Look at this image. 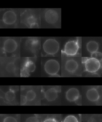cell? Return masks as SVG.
<instances>
[{
  "label": "cell",
  "instance_id": "1",
  "mask_svg": "<svg viewBox=\"0 0 102 122\" xmlns=\"http://www.w3.org/2000/svg\"><path fill=\"white\" fill-rule=\"evenodd\" d=\"M43 49L47 55H54L59 51V44L54 39H48L44 42L43 45Z\"/></svg>",
  "mask_w": 102,
  "mask_h": 122
},
{
  "label": "cell",
  "instance_id": "2",
  "mask_svg": "<svg viewBox=\"0 0 102 122\" xmlns=\"http://www.w3.org/2000/svg\"><path fill=\"white\" fill-rule=\"evenodd\" d=\"M60 65L57 61L55 59H49L47 61L45 64L44 68L46 73L50 76L58 74L60 70Z\"/></svg>",
  "mask_w": 102,
  "mask_h": 122
},
{
  "label": "cell",
  "instance_id": "3",
  "mask_svg": "<svg viewBox=\"0 0 102 122\" xmlns=\"http://www.w3.org/2000/svg\"><path fill=\"white\" fill-rule=\"evenodd\" d=\"M25 45L27 50L33 53H36L40 48V40L37 37H28Z\"/></svg>",
  "mask_w": 102,
  "mask_h": 122
},
{
  "label": "cell",
  "instance_id": "4",
  "mask_svg": "<svg viewBox=\"0 0 102 122\" xmlns=\"http://www.w3.org/2000/svg\"><path fill=\"white\" fill-rule=\"evenodd\" d=\"M79 46L75 41H70L66 43L64 48V52L68 56H74L78 52Z\"/></svg>",
  "mask_w": 102,
  "mask_h": 122
},
{
  "label": "cell",
  "instance_id": "5",
  "mask_svg": "<svg viewBox=\"0 0 102 122\" xmlns=\"http://www.w3.org/2000/svg\"><path fill=\"white\" fill-rule=\"evenodd\" d=\"M101 67V63L98 60L93 58L88 59L85 63L86 70L90 73H94L98 71Z\"/></svg>",
  "mask_w": 102,
  "mask_h": 122
},
{
  "label": "cell",
  "instance_id": "6",
  "mask_svg": "<svg viewBox=\"0 0 102 122\" xmlns=\"http://www.w3.org/2000/svg\"><path fill=\"white\" fill-rule=\"evenodd\" d=\"M18 47V43L15 40L9 38L4 41L3 49L5 53H11L15 52Z\"/></svg>",
  "mask_w": 102,
  "mask_h": 122
},
{
  "label": "cell",
  "instance_id": "7",
  "mask_svg": "<svg viewBox=\"0 0 102 122\" xmlns=\"http://www.w3.org/2000/svg\"><path fill=\"white\" fill-rule=\"evenodd\" d=\"M44 18L46 22L48 24H55L59 19V15L55 10L50 9L45 13Z\"/></svg>",
  "mask_w": 102,
  "mask_h": 122
},
{
  "label": "cell",
  "instance_id": "8",
  "mask_svg": "<svg viewBox=\"0 0 102 122\" xmlns=\"http://www.w3.org/2000/svg\"><path fill=\"white\" fill-rule=\"evenodd\" d=\"M17 20V15L12 10H8L5 12L3 16V21L8 25L14 24Z\"/></svg>",
  "mask_w": 102,
  "mask_h": 122
},
{
  "label": "cell",
  "instance_id": "9",
  "mask_svg": "<svg viewBox=\"0 0 102 122\" xmlns=\"http://www.w3.org/2000/svg\"><path fill=\"white\" fill-rule=\"evenodd\" d=\"M80 97V93L77 89L73 87L69 89L66 92L65 97L70 102H75Z\"/></svg>",
  "mask_w": 102,
  "mask_h": 122
},
{
  "label": "cell",
  "instance_id": "10",
  "mask_svg": "<svg viewBox=\"0 0 102 122\" xmlns=\"http://www.w3.org/2000/svg\"><path fill=\"white\" fill-rule=\"evenodd\" d=\"M36 69V65L32 61L28 59L24 62L22 69V74H29L34 72Z\"/></svg>",
  "mask_w": 102,
  "mask_h": 122
},
{
  "label": "cell",
  "instance_id": "11",
  "mask_svg": "<svg viewBox=\"0 0 102 122\" xmlns=\"http://www.w3.org/2000/svg\"><path fill=\"white\" fill-rule=\"evenodd\" d=\"M58 89L57 87H52L45 92V98L48 102H53L58 97Z\"/></svg>",
  "mask_w": 102,
  "mask_h": 122
},
{
  "label": "cell",
  "instance_id": "12",
  "mask_svg": "<svg viewBox=\"0 0 102 122\" xmlns=\"http://www.w3.org/2000/svg\"><path fill=\"white\" fill-rule=\"evenodd\" d=\"M86 97L90 101L97 102L100 98L99 93L96 89L91 88L88 90L86 93Z\"/></svg>",
  "mask_w": 102,
  "mask_h": 122
},
{
  "label": "cell",
  "instance_id": "13",
  "mask_svg": "<svg viewBox=\"0 0 102 122\" xmlns=\"http://www.w3.org/2000/svg\"><path fill=\"white\" fill-rule=\"evenodd\" d=\"M25 24L31 28H37L39 26L37 19L34 15H29L26 18Z\"/></svg>",
  "mask_w": 102,
  "mask_h": 122
},
{
  "label": "cell",
  "instance_id": "14",
  "mask_svg": "<svg viewBox=\"0 0 102 122\" xmlns=\"http://www.w3.org/2000/svg\"><path fill=\"white\" fill-rule=\"evenodd\" d=\"M78 66L77 62L73 59L68 60L65 64V69L70 73H73L75 72Z\"/></svg>",
  "mask_w": 102,
  "mask_h": 122
},
{
  "label": "cell",
  "instance_id": "15",
  "mask_svg": "<svg viewBox=\"0 0 102 122\" xmlns=\"http://www.w3.org/2000/svg\"><path fill=\"white\" fill-rule=\"evenodd\" d=\"M98 48L99 46L98 43L95 41H90L86 45L87 50L91 54L97 52Z\"/></svg>",
  "mask_w": 102,
  "mask_h": 122
},
{
  "label": "cell",
  "instance_id": "16",
  "mask_svg": "<svg viewBox=\"0 0 102 122\" xmlns=\"http://www.w3.org/2000/svg\"><path fill=\"white\" fill-rule=\"evenodd\" d=\"M5 99L8 102H12L16 98L15 92L10 90L5 93Z\"/></svg>",
  "mask_w": 102,
  "mask_h": 122
},
{
  "label": "cell",
  "instance_id": "17",
  "mask_svg": "<svg viewBox=\"0 0 102 122\" xmlns=\"http://www.w3.org/2000/svg\"><path fill=\"white\" fill-rule=\"evenodd\" d=\"M36 96V92L33 90H30L28 91L26 95L27 100L29 102H32L34 100Z\"/></svg>",
  "mask_w": 102,
  "mask_h": 122
},
{
  "label": "cell",
  "instance_id": "18",
  "mask_svg": "<svg viewBox=\"0 0 102 122\" xmlns=\"http://www.w3.org/2000/svg\"><path fill=\"white\" fill-rule=\"evenodd\" d=\"M6 70L7 72L10 73H13L15 72L16 70V65L14 62H11L7 64L6 66Z\"/></svg>",
  "mask_w": 102,
  "mask_h": 122
},
{
  "label": "cell",
  "instance_id": "19",
  "mask_svg": "<svg viewBox=\"0 0 102 122\" xmlns=\"http://www.w3.org/2000/svg\"><path fill=\"white\" fill-rule=\"evenodd\" d=\"M63 122H78V121L75 116L70 115L65 117Z\"/></svg>",
  "mask_w": 102,
  "mask_h": 122
},
{
  "label": "cell",
  "instance_id": "20",
  "mask_svg": "<svg viewBox=\"0 0 102 122\" xmlns=\"http://www.w3.org/2000/svg\"><path fill=\"white\" fill-rule=\"evenodd\" d=\"M91 57L94 58L101 62L102 60V54L99 52H97L91 54Z\"/></svg>",
  "mask_w": 102,
  "mask_h": 122
},
{
  "label": "cell",
  "instance_id": "21",
  "mask_svg": "<svg viewBox=\"0 0 102 122\" xmlns=\"http://www.w3.org/2000/svg\"><path fill=\"white\" fill-rule=\"evenodd\" d=\"M3 122H18V121L13 117L7 116L4 118Z\"/></svg>",
  "mask_w": 102,
  "mask_h": 122
},
{
  "label": "cell",
  "instance_id": "22",
  "mask_svg": "<svg viewBox=\"0 0 102 122\" xmlns=\"http://www.w3.org/2000/svg\"><path fill=\"white\" fill-rule=\"evenodd\" d=\"M25 122H40V121L36 116H31L27 118Z\"/></svg>",
  "mask_w": 102,
  "mask_h": 122
},
{
  "label": "cell",
  "instance_id": "23",
  "mask_svg": "<svg viewBox=\"0 0 102 122\" xmlns=\"http://www.w3.org/2000/svg\"><path fill=\"white\" fill-rule=\"evenodd\" d=\"M27 97L26 96L21 95V105H25L27 102Z\"/></svg>",
  "mask_w": 102,
  "mask_h": 122
},
{
  "label": "cell",
  "instance_id": "24",
  "mask_svg": "<svg viewBox=\"0 0 102 122\" xmlns=\"http://www.w3.org/2000/svg\"><path fill=\"white\" fill-rule=\"evenodd\" d=\"M42 122H58L56 119L53 117H48L45 118Z\"/></svg>",
  "mask_w": 102,
  "mask_h": 122
},
{
  "label": "cell",
  "instance_id": "25",
  "mask_svg": "<svg viewBox=\"0 0 102 122\" xmlns=\"http://www.w3.org/2000/svg\"><path fill=\"white\" fill-rule=\"evenodd\" d=\"M18 89H19L18 86H11V87H10V90L16 92V91H18Z\"/></svg>",
  "mask_w": 102,
  "mask_h": 122
},
{
  "label": "cell",
  "instance_id": "26",
  "mask_svg": "<svg viewBox=\"0 0 102 122\" xmlns=\"http://www.w3.org/2000/svg\"><path fill=\"white\" fill-rule=\"evenodd\" d=\"M88 59V58L86 57H83L82 58V62L83 63H85L86 62V61Z\"/></svg>",
  "mask_w": 102,
  "mask_h": 122
},
{
  "label": "cell",
  "instance_id": "27",
  "mask_svg": "<svg viewBox=\"0 0 102 122\" xmlns=\"http://www.w3.org/2000/svg\"><path fill=\"white\" fill-rule=\"evenodd\" d=\"M88 122H97L96 120L94 118H91L88 120Z\"/></svg>",
  "mask_w": 102,
  "mask_h": 122
}]
</instances>
